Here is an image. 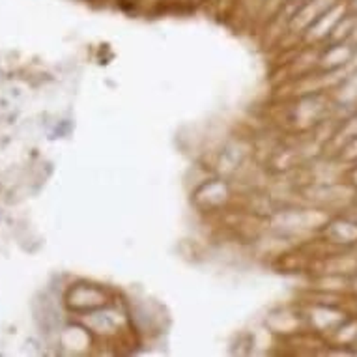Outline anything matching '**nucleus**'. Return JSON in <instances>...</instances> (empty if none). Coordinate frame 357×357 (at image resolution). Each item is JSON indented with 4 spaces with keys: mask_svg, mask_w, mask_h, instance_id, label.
I'll return each instance as SVG.
<instances>
[{
    "mask_svg": "<svg viewBox=\"0 0 357 357\" xmlns=\"http://www.w3.org/2000/svg\"><path fill=\"white\" fill-rule=\"evenodd\" d=\"M354 4H356L354 0H340V2H337L333 8H329L328 12L322 13L314 23L310 24L309 29L305 30L303 34H301V40H303L307 45H312V47L324 45V43L328 41L329 34H331L335 26H337V23L342 19V15H344Z\"/></svg>",
    "mask_w": 357,
    "mask_h": 357,
    "instance_id": "f257e3e1",
    "label": "nucleus"
},
{
    "mask_svg": "<svg viewBox=\"0 0 357 357\" xmlns=\"http://www.w3.org/2000/svg\"><path fill=\"white\" fill-rule=\"evenodd\" d=\"M348 317L350 314L344 312L339 305L329 303V301H314L307 310L305 320L309 322L310 329L314 333L328 335L329 337Z\"/></svg>",
    "mask_w": 357,
    "mask_h": 357,
    "instance_id": "f03ea898",
    "label": "nucleus"
},
{
    "mask_svg": "<svg viewBox=\"0 0 357 357\" xmlns=\"http://www.w3.org/2000/svg\"><path fill=\"white\" fill-rule=\"evenodd\" d=\"M322 236L326 243L337 249H356L357 247V219L350 213L329 217L324 225Z\"/></svg>",
    "mask_w": 357,
    "mask_h": 357,
    "instance_id": "7ed1b4c3",
    "label": "nucleus"
},
{
    "mask_svg": "<svg viewBox=\"0 0 357 357\" xmlns=\"http://www.w3.org/2000/svg\"><path fill=\"white\" fill-rule=\"evenodd\" d=\"M337 2H340V0H303L294 10L292 17H290L287 24V30L301 36L322 13L328 12L329 8H333Z\"/></svg>",
    "mask_w": 357,
    "mask_h": 357,
    "instance_id": "20e7f679",
    "label": "nucleus"
},
{
    "mask_svg": "<svg viewBox=\"0 0 357 357\" xmlns=\"http://www.w3.org/2000/svg\"><path fill=\"white\" fill-rule=\"evenodd\" d=\"M329 98L333 103V111L348 112L357 111V71L346 75L339 84L329 90Z\"/></svg>",
    "mask_w": 357,
    "mask_h": 357,
    "instance_id": "39448f33",
    "label": "nucleus"
},
{
    "mask_svg": "<svg viewBox=\"0 0 357 357\" xmlns=\"http://www.w3.org/2000/svg\"><path fill=\"white\" fill-rule=\"evenodd\" d=\"M70 305L75 307L77 310H96L105 307L107 305V296L103 290L96 287H90V284H82V287H77L75 290H71L70 294Z\"/></svg>",
    "mask_w": 357,
    "mask_h": 357,
    "instance_id": "423d86ee",
    "label": "nucleus"
},
{
    "mask_svg": "<svg viewBox=\"0 0 357 357\" xmlns=\"http://www.w3.org/2000/svg\"><path fill=\"white\" fill-rule=\"evenodd\" d=\"M339 152V161L344 165H356L357 163V137L350 139V141H346L342 146L337 150Z\"/></svg>",
    "mask_w": 357,
    "mask_h": 357,
    "instance_id": "0eeeda50",
    "label": "nucleus"
},
{
    "mask_svg": "<svg viewBox=\"0 0 357 357\" xmlns=\"http://www.w3.org/2000/svg\"><path fill=\"white\" fill-rule=\"evenodd\" d=\"M346 182L350 183L351 188L357 191V163L350 165V169H348V174H346Z\"/></svg>",
    "mask_w": 357,
    "mask_h": 357,
    "instance_id": "6e6552de",
    "label": "nucleus"
},
{
    "mask_svg": "<svg viewBox=\"0 0 357 357\" xmlns=\"http://www.w3.org/2000/svg\"><path fill=\"white\" fill-rule=\"evenodd\" d=\"M350 294L357 296V271L350 277Z\"/></svg>",
    "mask_w": 357,
    "mask_h": 357,
    "instance_id": "1a4fd4ad",
    "label": "nucleus"
},
{
    "mask_svg": "<svg viewBox=\"0 0 357 357\" xmlns=\"http://www.w3.org/2000/svg\"><path fill=\"white\" fill-rule=\"evenodd\" d=\"M354 348H356V350H357V342H356V344H354Z\"/></svg>",
    "mask_w": 357,
    "mask_h": 357,
    "instance_id": "9d476101",
    "label": "nucleus"
},
{
    "mask_svg": "<svg viewBox=\"0 0 357 357\" xmlns=\"http://www.w3.org/2000/svg\"><path fill=\"white\" fill-rule=\"evenodd\" d=\"M356 204H357V195H356Z\"/></svg>",
    "mask_w": 357,
    "mask_h": 357,
    "instance_id": "9b49d317",
    "label": "nucleus"
}]
</instances>
